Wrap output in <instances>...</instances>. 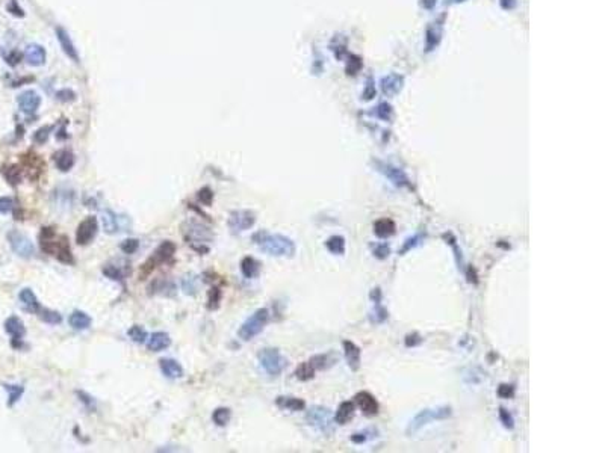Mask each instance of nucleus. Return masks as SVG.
<instances>
[{"instance_id":"obj_17","label":"nucleus","mask_w":605,"mask_h":453,"mask_svg":"<svg viewBox=\"0 0 605 453\" xmlns=\"http://www.w3.org/2000/svg\"><path fill=\"white\" fill-rule=\"evenodd\" d=\"M68 324L73 330L76 331H84L88 330L91 327V317L88 316L85 311H73L68 317Z\"/></svg>"},{"instance_id":"obj_10","label":"nucleus","mask_w":605,"mask_h":453,"mask_svg":"<svg viewBox=\"0 0 605 453\" xmlns=\"http://www.w3.org/2000/svg\"><path fill=\"white\" fill-rule=\"evenodd\" d=\"M55 32H56V38H58V41L61 44L64 53H65L73 62L78 64V62H79V53H78V48L74 47V44L71 41L68 32H67L64 28H61V26H58V28L55 29Z\"/></svg>"},{"instance_id":"obj_4","label":"nucleus","mask_w":605,"mask_h":453,"mask_svg":"<svg viewBox=\"0 0 605 453\" xmlns=\"http://www.w3.org/2000/svg\"><path fill=\"white\" fill-rule=\"evenodd\" d=\"M259 363L262 369L271 376L280 375L283 369L286 367V360L285 357L279 352V349H263L259 352Z\"/></svg>"},{"instance_id":"obj_3","label":"nucleus","mask_w":605,"mask_h":453,"mask_svg":"<svg viewBox=\"0 0 605 453\" xmlns=\"http://www.w3.org/2000/svg\"><path fill=\"white\" fill-rule=\"evenodd\" d=\"M269 313L266 308H260L255 314H251L239 328V337L245 341L251 340L253 337H256L260 331L265 328L266 322H268Z\"/></svg>"},{"instance_id":"obj_15","label":"nucleus","mask_w":605,"mask_h":453,"mask_svg":"<svg viewBox=\"0 0 605 453\" xmlns=\"http://www.w3.org/2000/svg\"><path fill=\"white\" fill-rule=\"evenodd\" d=\"M18 298H20V302H21V305H23V308H24L26 311H29V313H38V311L41 310L40 302H38L35 293H34L31 288H23V290L20 291Z\"/></svg>"},{"instance_id":"obj_26","label":"nucleus","mask_w":605,"mask_h":453,"mask_svg":"<svg viewBox=\"0 0 605 453\" xmlns=\"http://www.w3.org/2000/svg\"><path fill=\"white\" fill-rule=\"evenodd\" d=\"M295 376H297L300 381H309V379H312V378L315 376V367L312 366L310 361H309V363H302V364H300V366L297 367Z\"/></svg>"},{"instance_id":"obj_29","label":"nucleus","mask_w":605,"mask_h":453,"mask_svg":"<svg viewBox=\"0 0 605 453\" xmlns=\"http://www.w3.org/2000/svg\"><path fill=\"white\" fill-rule=\"evenodd\" d=\"M325 247L329 248L333 254H342L345 251V241H344V237L333 236L332 239H329Z\"/></svg>"},{"instance_id":"obj_27","label":"nucleus","mask_w":605,"mask_h":453,"mask_svg":"<svg viewBox=\"0 0 605 453\" xmlns=\"http://www.w3.org/2000/svg\"><path fill=\"white\" fill-rule=\"evenodd\" d=\"M3 387H5V390H6V391H8V394H9L8 405H9V407H12L15 402H18V399L21 397V394H23L24 388H23L21 385H9V384H5Z\"/></svg>"},{"instance_id":"obj_18","label":"nucleus","mask_w":605,"mask_h":453,"mask_svg":"<svg viewBox=\"0 0 605 453\" xmlns=\"http://www.w3.org/2000/svg\"><path fill=\"white\" fill-rule=\"evenodd\" d=\"M174 252H175V245H174L171 241H167V242H162V244L158 247V249L155 251V254H153L152 258L155 260V263L168 261V260L174 255Z\"/></svg>"},{"instance_id":"obj_14","label":"nucleus","mask_w":605,"mask_h":453,"mask_svg":"<svg viewBox=\"0 0 605 453\" xmlns=\"http://www.w3.org/2000/svg\"><path fill=\"white\" fill-rule=\"evenodd\" d=\"M5 331H6V332L12 337V340H15V341H21V338H23L24 334H26L23 322H21L17 316H11V317L6 319V322H5Z\"/></svg>"},{"instance_id":"obj_39","label":"nucleus","mask_w":605,"mask_h":453,"mask_svg":"<svg viewBox=\"0 0 605 453\" xmlns=\"http://www.w3.org/2000/svg\"><path fill=\"white\" fill-rule=\"evenodd\" d=\"M103 274H105L106 277H109L111 280H121L120 271H118L117 268H114V266H106V268H103Z\"/></svg>"},{"instance_id":"obj_38","label":"nucleus","mask_w":605,"mask_h":453,"mask_svg":"<svg viewBox=\"0 0 605 453\" xmlns=\"http://www.w3.org/2000/svg\"><path fill=\"white\" fill-rule=\"evenodd\" d=\"M56 97H58V100H61V101H73V100L76 98V94H74L71 89H62V91H59V92L56 94Z\"/></svg>"},{"instance_id":"obj_12","label":"nucleus","mask_w":605,"mask_h":453,"mask_svg":"<svg viewBox=\"0 0 605 453\" xmlns=\"http://www.w3.org/2000/svg\"><path fill=\"white\" fill-rule=\"evenodd\" d=\"M356 402L360 407V410L365 412L366 415H374L379 412V404L375 401V397L368 393V391H362L356 396Z\"/></svg>"},{"instance_id":"obj_22","label":"nucleus","mask_w":605,"mask_h":453,"mask_svg":"<svg viewBox=\"0 0 605 453\" xmlns=\"http://www.w3.org/2000/svg\"><path fill=\"white\" fill-rule=\"evenodd\" d=\"M374 233L380 237H389L395 233V222L390 219H380L374 224Z\"/></svg>"},{"instance_id":"obj_33","label":"nucleus","mask_w":605,"mask_h":453,"mask_svg":"<svg viewBox=\"0 0 605 453\" xmlns=\"http://www.w3.org/2000/svg\"><path fill=\"white\" fill-rule=\"evenodd\" d=\"M5 177H6V180L11 184H17V183H20L21 174H20V169L17 166H9V168L5 169Z\"/></svg>"},{"instance_id":"obj_37","label":"nucleus","mask_w":605,"mask_h":453,"mask_svg":"<svg viewBox=\"0 0 605 453\" xmlns=\"http://www.w3.org/2000/svg\"><path fill=\"white\" fill-rule=\"evenodd\" d=\"M14 208V201L9 197H0V213H9Z\"/></svg>"},{"instance_id":"obj_9","label":"nucleus","mask_w":605,"mask_h":453,"mask_svg":"<svg viewBox=\"0 0 605 453\" xmlns=\"http://www.w3.org/2000/svg\"><path fill=\"white\" fill-rule=\"evenodd\" d=\"M17 103H18V108H20V111L23 114L32 115V114H35L38 111V108L41 104V97L35 91L29 89V91H24V92H21L18 95Z\"/></svg>"},{"instance_id":"obj_44","label":"nucleus","mask_w":605,"mask_h":453,"mask_svg":"<svg viewBox=\"0 0 605 453\" xmlns=\"http://www.w3.org/2000/svg\"><path fill=\"white\" fill-rule=\"evenodd\" d=\"M501 415H502V420H504V424L506 426H512V417L510 415H507V412H506V410H501Z\"/></svg>"},{"instance_id":"obj_6","label":"nucleus","mask_w":605,"mask_h":453,"mask_svg":"<svg viewBox=\"0 0 605 453\" xmlns=\"http://www.w3.org/2000/svg\"><path fill=\"white\" fill-rule=\"evenodd\" d=\"M256 222V215L250 210H235L229 216V227L233 233H241L251 228Z\"/></svg>"},{"instance_id":"obj_41","label":"nucleus","mask_w":605,"mask_h":453,"mask_svg":"<svg viewBox=\"0 0 605 453\" xmlns=\"http://www.w3.org/2000/svg\"><path fill=\"white\" fill-rule=\"evenodd\" d=\"M8 11H9V12H12L14 15H18V17H23V15H24L23 9H21V8H18V5H17V2H15V0H12V2L9 3V6H8Z\"/></svg>"},{"instance_id":"obj_24","label":"nucleus","mask_w":605,"mask_h":453,"mask_svg":"<svg viewBox=\"0 0 605 453\" xmlns=\"http://www.w3.org/2000/svg\"><path fill=\"white\" fill-rule=\"evenodd\" d=\"M354 417V404L352 402H344L338 408L336 412V421L339 424H346L351 418Z\"/></svg>"},{"instance_id":"obj_8","label":"nucleus","mask_w":605,"mask_h":453,"mask_svg":"<svg viewBox=\"0 0 605 453\" xmlns=\"http://www.w3.org/2000/svg\"><path fill=\"white\" fill-rule=\"evenodd\" d=\"M307 421L313 426H316L318 429L324 431V432H332L333 429L330 428L333 423V418L330 415L329 410L324 408H312L310 411L307 412Z\"/></svg>"},{"instance_id":"obj_28","label":"nucleus","mask_w":605,"mask_h":453,"mask_svg":"<svg viewBox=\"0 0 605 453\" xmlns=\"http://www.w3.org/2000/svg\"><path fill=\"white\" fill-rule=\"evenodd\" d=\"M230 410L229 408H218L212 414V420L218 426H225L230 421Z\"/></svg>"},{"instance_id":"obj_42","label":"nucleus","mask_w":605,"mask_h":453,"mask_svg":"<svg viewBox=\"0 0 605 453\" xmlns=\"http://www.w3.org/2000/svg\"><path fill=\"white\" fill-rule=\"evenodd\" d=\"M498 393H499L501 397H510V396L513 394V388H512L510 385H501L499 390H498Z\"/></svg>"},{"instance_id":"obj_7","label":"nucleus","mask_w":605,"mask_h":453,"mask_svg":"<svg viewBox=\"0 0 605 453\" xmlns=\"http://www.w3.org/2000/svg\"><path fill=\"white\" fill-rule=\"evenodd\" d=\"M98 230V224L97 219L94 216H88L85 218L79 225H78V231H76V241L79 245H88L94 236L97 234Z\"/></svg>"},{"instance_id":"obj_25","label":"nucleus","mask_w":605,"mask_h":453,"mask_svg":"<svg viewBox=\"0 0 605 453\" xmlns=\"http://www.w3.org/2000/svg\"><path fill=\"white\" fill-rule=\"evenodd\" d=\"M277 405L280 408L291 410V411H300V410L304 408V402L301 399H297V397H279L277 399Z\"/></svg>"},{"instance_id":"obj_21","label":"nucleus","mask_w":605,"mask_h":453,"mask_svg":"<svg viewBox=\"0 0 605 453\" xmlns=\"http://www.w3.org/2000/svg\"><path fill=\"white\" fill-rule=\"evenodd\" d=\"M344 346H345L346 361H348L349 367L354 369V370H357V369H359V364H360V349H359L354 343H351V341H345Z\"/></svg>"},{"instance_id":"obj_34","label":"nucleus","mask_w":605,"mask_h":453,"mask_svg":"<svg viewBox=\"0 0 605 453\" xmlns=\"http://www.w3.org/2000/svg\"><path fill=\"white\" fill-rule=\"evenodd\" d=\"M41 319L47 324H59L61 322V314L56 311H50V310H43L41 311Z\"/></svg>"},{"instance_id":"obj_2","label":"nucleus","mask_w":605,"mask_h":453,"mask_svg":"<svg viewBox=\"0 0 605 453\" xmlns=\"http://www.w3.org/2000/svg\"><path fill=\"white\" fill-rule=\"evenodd\" d=\"M40 241H41L43 251H45L47 254L55 255L62 263H67V264L73 263L71 249H70V245H68V239L65 236H59L58 237L55 230L45 227V228L41 230Z\"/></svg>"},{"instance_id":"obj_20","label":"nucleus","mask_w":605,"mask_h":453,"mask_svg":"<svg viewBox=\"0 0 605 453\" xmlns=\"http://www.w3.org/2000/svg\"><path fill=\"white\" fill-rule=\"evenodd\" d=\"M103 228L108 234H115L120 231V222H118V216L112 211V210H106L103 213Z\"/></svg>"},{"instance_id":"obj_19","label":"nucleus","mask_w":605,"mask_h":453,"mask_svg":"<svg viewBox=\"0 0 605 453\" xmlns=\"http://www.w3.org/2000/svg\"><path fill=\"white\" fill-rule=\"evenodd\" d=\"M55 164L59 171L67 172L74 165V154L68 150H61L55 154Z\"/></svg>"},{"instance_id":"obj_30","label":"nucleus","mask_w":605,"mask_h":453,"mask_svg":"<svg viewBox=\"0 0 605 453\" xmlns=\"http://www.w3.org/2000/svg\"><path fill=\"white\" fill-rule=\"evenodd\" d=\"M182 288H183V291L188 293V295H195V293H197V288H198V281H197V278H195L194 275H186V277L182 280Z\"/></svg>"},{"instance_id":"obj_5","label":"nucleus","mask_w":605,"mask_h":453,"mask_svg":"<svg viewBox=\"0 0 605 453\" xmlns=\"http://www.w3.org/2000/svg\"><path fill=\"white\" fill-rule=\"evenodd\" d=\"M8 242L11 245V249L23 258H31L35 252V248H34V244L31 242V239L17 230H12L8 233Z\"/></svg>"},{"instance_id":"obj_23","label":"nucleus","mask_w":605,"mask_h":453,"mask_svg":"<svg viewBox=\"0 0 605 453\" xmlns=\"http://www.w3.org/2000/svg\"><path fill=\"white\" fill-rule=\"evenodd\" d=\"M259 269V263H258L253 257H245V258H242V261H241V271H242V274H244L247 278L258 277Z\"/></svg>"},{"instance_id":"obj_36","label":"nucleus","mask_w":605,"mask_h":453,"mask_svg":"<svg viewBox=\"0 0 605 453\" xmlns=\"http://www.w3.org/2000/svg\"><path fill=\"white\" fill-rule=\"evenodd\" d=\"M138 248H139V242H138L136 239H126V241L121 244V251L126 252V254H133V252H136Z\"/></svg>"},{"instance_id":"obj_16","label":"nucleus","mask_w":605,"mask_h":453,"mask_svg":"<svg viewBox=\"0 0 605 453\" xmlns=\"http://www.w3.org/2000/svg\"><path fill=\"white\" fill-rule=\"evenodd\" d=\"M159 367H161V370L167 378L177 379V378L183 376V367L175 360H171V358H162L159 361Z\"/></svg>"},{"instance_id":"obj_31","label":"nucleus","mask_w":605,"mask_h":453,"mask_svg":"<svg viewBox=\"0 0 605 453\" xmlns=\"http://www.w3.org/2000/svg\"><path fill=\"white\" fill-rule=\"evenodd\" d=\"M128 335H129L133 341H136V343H144L145 338H147V331L144 330L142 327H139V325H133V327L128 331Z\"/></svg>"},{"instance_id":"obj_11","label":"nucleus","mask_w":605,"mask_h":453,"mask_svg":"<svg viewBox=\"0 0 605 453\" xmlns=\"http://www.w3.org/2000/svg\"><path fill=\"white\" fill-rule=\"evenodd\" d=\"M24 59L32 67H41L45 62V50L40 44H29L24 51Z\"/></svg>"},{"instance_id":"obj_43","label":"nucleus","mask_w":605,"mask_h":453,"mask_svg":"<svg viewBox=\"0 0 605 453\" xmlns=\"http://www.w3.org/2000/svg\"><path fill=\"white\" fill-rule=\"evenodd\" d=\"M20 59H21V55H20L18 51H12V53L6 58V62H8L9 65H15V64H18Z\"/></svg>"},{"instance_id":"obj_35","label":"nucleus","mask_w":605,"mask_h":453,"mask_svg":"<svg viewBox=\"0 0 605 453\" xmlns=\"http://www.w3.org/2000/svg\"><path fill=\"white\" fill-rule=\"evenodd\" d=\"M198 200H200L205 206H211V204H212V200H214V192H212L209 188H203V189L198 192Z\"/></svg>"},{"instance_id":"obj_1","label":"nucleus","mask_w":605,"mask_h":453,"mask_svg":"<svg viewBox=\"0 0 605 453\" xmlns=\"http://www.w3.org/2000/svg\"><path fill=\"white\" fill-rule=\"evenodd\" d=\"M253 242L258 247L269 254V255H294L295 252V245L294 242L282 234H272L268 231H259L253 236Z\"/></svg>"},{"instance_id":"obj_32","label":"nucleus","mask_w":605,"mask_h":453,"mask_svg":"<svg viewBox=\"0 0 605 453\" xmlns=\"http://www.w3.org/2000/svg\"><path fill=\"white\" fill-rule=\"evenodd\" d=\"M219 301H221V290L218 287L211 288L208 295V307L211 310H215L219 307Z\"/></svg>"},{"instance_id":"obj_40","label":"nucleus","mask_w":605,"mask_h":453,"mask_svg":"<svg viewBox=\"0 0 605 453\" xmlns=\"http://www.w3.org/2000/svg\"><path fill=\"white\" fill-rule=\"evenodd\" d=\"M48 131H50V127H43V128H40L37 133H35V141L38 142V144H43V142H45L47 141V138H48Z\"/></svg>"},{"instance_id":"obj_13","label":"nucleus","mask_w":605,"mask_h":453,"mask_svg":"<svg viewBox=\"0 0 605 453\" xmlns=\"http://www.w3.org/2000/svg\"><path fill=\"white\" fill-rule=\"evenodd\" d=\"M170 344H171V338H170V335H168L167 332L158 331V332H153V334H152V337L148 338L147 349H148V351H152V352H161V351L167 349Z\"/></svg>"}]
</instances>
